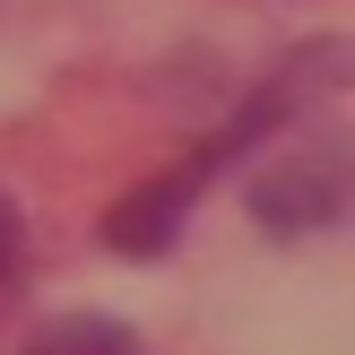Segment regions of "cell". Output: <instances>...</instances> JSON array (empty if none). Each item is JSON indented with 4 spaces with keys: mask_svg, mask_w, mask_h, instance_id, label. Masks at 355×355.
I'll use <instances>...</instances> for the list:
<instances>
[{
    "mask_svg": "<svg viewBox=\"0 0 355 355\" xmlns=\"http://www.w3.org/2000/svg\"><path fill=\"white\" fill-rule=\"evenodd\" d=\"M26 260V217H17V200H0V277Z\"/></svg>",
    "mask_w": 355,
    "mask_h": 355,
    "instance_id": "obj_3",
    "label": "cell"
},
{
    "mask_svg": "<svg viewBox=\"0 0 355 355\" xmlns=\"http://www.w3.org/2000/svg\"><path fill=\"white\" fill-rule=\"evenodd\" d=\"M295 121L277 139H260V148H277V165L252 173V217L269 225V234H304V225H329L347 208V156H338V139H295Z\"/></svg>",
    "mask_w": 355,
    "mask_h": 355,
    "instance_id": "obj_1",
    "label": "cell"
},
{
    "mask_svg": "<svg viewBox=\"0 0 355 355\" xmlns=\"http://www.w3.org/2000/svg\"><path fill=\"white\" fill-rule=\"evenodd\" d=\"M17 355H139V338L113 312H61V321H44Z\"/></svg>",
    "mask_w": 355,
    "mask_h": 355,
    "instance_id": "obj_2",
    "label": "cell"
}]
</instances>
